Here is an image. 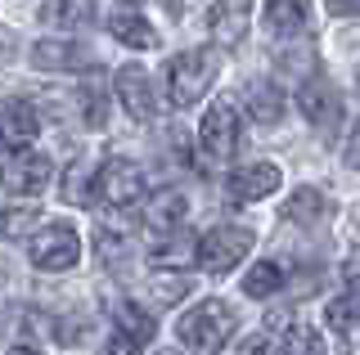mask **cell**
Returning a JSON list of instances; mask_svg holds the SVG:
<instances>
[{
	"mask_svg": "<svg viewBox=\"0 0 360 355\" xmlns=\"http://www.w3.org/2000/svg\"><path fill=\"white\" fill-rule=\"evenodd\" d=\"M27 257L37 270H50V274H63V270H72L77 261H82V239H77V229L72 225H45L32 234L27 243Z\"/></svg>",
	"mask_w": 360,
	"mask_h": 355,
	"instance_id": "5",
	"label": "cell"
},
{
	"mask_svg": "<svg viewBox=\"0 0 360 355\" xmlns=\"http://www.w3.org/2000/svg\"><path fill=\"white\" fill-rule=\"evenodd\" d=\"M248 23H252V0H217L207 9V27L221 46H239L248 36Z\"/></svg>",
	"mask_w": 360,
	"mask_h": 355,
	"instance_id": "11",
	"label": "cell"
},
{
	"mask_svg": "<svg viewBox=\"0 0 360 355\" xmlns=\"http://www.w3.org/2000/svg\"><path fill=\"white\" fill-rule=\"evenodd\" d=\"M342 274H347V283H352V293H360V248L347 257V265H342Z\"/></svg>",
	"mask_w": 360,
	"mask_h": 355,
	"instance_id": "31",
	"label": "cell"
},
{
	"mask_svg": "<svg viewBox=\"0 0 360 355\" xmlns=\"http://www.w3.org/2000/svg\"><path fill=\"white\" fill-rule=\"evenodd\" d=\"M108 32L122 41V46H131V50H153L158 46V32H153V23L140 14V9H117V14L108 18Z\"/></svg>",
	"mask_w": 360,
	"mask_h": 355,
	"instance_id": "16",
	"label": "cell"
},
{
	"mask_svg": "<svg viewBox=\"0 0 360 355\" xmlns=\"http://www.w3.org/2000/svg\"><path fill=\"white\" fill-rule=\"evenodd\" d=\"M297 104H302V113H307V121L320 135H333L338 121H342V95H338V86H329L324 76H311V81L302 86Z\"/></svg>",
	"mask_w": 360,
	"mask_h": 355,
	"instance_id": "9",
	"label": "cell"
},
{
	"mask_svg": "<svg viewBox=\"0 0 360 355\" xmlns=\"http://www.w3.org/2000/svg\"><path fill=\"white\" fill-rule=\"evenodd\" d=\"M41 212L32 203H5L0 207V239H27L37 229Z\"/></svg>",
	"mask_w": 360,
	"mask_h": 355,
	"instance_id": "20",
	"label": "cell"
},
{
	"mask_svg": "<svg viewBox=\"0 0 360 355\" xmlns=\"http://www.w3.org/2000/svg\"><path fill=\"white\" fill-rule=\"evenodd\" d=\"M324 212H329V203H324V194L320 189H311V185H302V189H292L288 194V203H284V220H297V225H315Z\"/></svg>",
	"mask_w": 360,
	"mask_h": 355,
	"instance_id": "19",
	"label": "cell"
},
{
	"mask_svg": "<svg viewBox=\"0 0 360 355\" xmlns=\"http://www.w3.org/2000/svg\"><path fill=\"white\" fill-rule=\"evenodd\" d=\"M198 149L207 153L212 162H225L234 149H239V113L234 104H212L198 121Z\"/></svg>",
	"mask_w": 360,
	"mask_h": 355,
	"instance_id": "7",
	"label": "cell"
},
{
	"mask_svg": "<svg viewBox=\"0 0 360 355\" xmlns=\"http://www.w3.org/2000/svg\"><path fill=\"white\" fill-rule=\"evenodd\" d=\"M86 180H95V175H86V166H72V171H68V180H63V198H68V203H90V198H86Z\"/></svg>",
	"mask_w": 360,
	"mask_h": 355,
	"instance_id": "27",
	"label": "cell"
},
{
	"mask_svg": "<svg viewBox=\"0 0 360 355\" xmlns=\"http://www.w3.org/2000/svg\"><path fill=\"white\" fill-rule=\"evenodd\" d=\"M144 198V171L127 158H108L95 171V203L104 207H131Z\"/></svg>",
	"mask_w": 360,
	"mask_h": 355,
	"instance_id": "6",
	"label": "cell"
},
{
	"mask_svg": "<svg viewBox=\"0 0 360 355\" xmlns=\"http://www.w3.org/2000/svg\"><path fill=\"white\" fill-rule=\"evenodd\" d=\"M185 216H189V198L180 189H162V194H153L149 203H144V225H149L153 234H162V239H172L176 229L185 225Z\"/></svg>",
	"mask_w": 360,
	"mask_h": 355,
	"instance_id": "13",
	"label": "cell"
},
{
	"mask_svg": "<svg viewBox=\"0 0 360 355\" xmlns=\"http://www.w3.org/2000/svg\"><path fill=\"white\" fill-rule=\"evenodd\" d=\"M149 261L158 265V270L185 274V265L194 261V239H167V243H158V248H149Z\"/></svg>",
	"mask_w": 360,
	"mask_h": 355,
	"instance_id": "21",
	"label": "cell"
},
{
	"mask_svg": "<svg viewBox=\"0 0 360 355\" xmlns=\"http://www.w3.org/2000/svg\"><path fill=\"white\" fill-rule=\"evenodd\" d=\"M217 72H221L217 50H185V54H176V59L167 63V95H172V104L176 108L198 104V99L212 91Z\"/></svg>",
	"mask_w": 360,
	"mask_h": 355,
	"instance_id": "2",
	"label": "cell"
},
{
	"mask_svg": "<svg viewBox=\"0 0 360 355\" xmlns=\"http://www.w3.org/2000/svg\"><path fill=\"white\" fill-rule=\"evenodd\" d=\"M95 18V0H45L41 9V23L54 32H77Z\"/></svg>",
	"mask_w": 360,
	"mask_h": 355,
	"instance_id": "17",
	"label": "cell"
},
{
	"mask_svg": "<svg viewBox=\"0 0 360 355\" xmlns=\"http://www.w3.org/2000/svg\"><path fill=\"white\" fill-rule=\"evenodd\" d=\"M248 113H252L257 126H275L284 117V95L270 81H248Z\"/></svg>",
	"mask_w": 360,
	"mask_h": 355,
	"instance_id": "18",
	"label": "cell"
},
{
	"mask_svg": "<svg viewBox=\"0 0 360 355\" xmlns=\"http://www.w3.org/2000/svg\"><path fill=\"white\" fill-rule=\"evenodd\" d=\"M275 355H320V337L307 328V324H292L288 328V337L279 342V351Z\"/></svg>",
	"mask_w": 360,
	"mask_h": 355,
	"instance_id": "26",
	"label": "cell"
},
{
	"mask_svg": "<svg viewBox=\"0 0 360 355\" xmlns=\"http://www.w3.org/2000/svg\"><path fill=\"white\" fill-rule=\"evenodd\" d=\"M262 18L275 36H302L311 23V0H266Z\"/></svg>",
	"mask_w": 360,
	"mask_h": 355,
	"instance_id": "15",
	"label": "cell"
},
{
	"mask_svg": "<svg viewBox=\"0 0 360 355\" xmlns=\"http://www.w3.org/2000/svg\"><path fill=\"white\" fill-rule=\"evenodd\" d=\"M158 355H180V351H158Z\"/></svg>",
	"mask_w": 360,
	"mask_h": 355,
	"instance_id": "35",
	"label": "cell"
},
{
	"mask_svg": "<svg viewBox=\"0 0 360 355\" xmlns=\"http://www.w3.org/2000/svg\"><path fill=\"white\" fill-rule=\"evenodd\" d=\"M324 319H329L333 333H352L360 324V293H347V297H338V302H329Z\"/></svg>",
	"mask_w": 360,
	"mask_h": 355,
	"instance_id": "24",
	"label": "cell"
},
{
	"mask_svg": "<svg viewBox=\"0 0 360 355\" xmlns=\"http://www.w3.org/2000/svg\"><path fill=\"white\" fill-rule=\"evenodd\" d=\"M9 355H41V351H37V347H14Z\"/></svg>",
	"mask_w": 360,
	"mask_h": 355,
	"instance_id": "34",
	"label": "cell"
},
{
	"mask_svg": "<svg viewBox=\"0 0 360 355\" xmlns=\"http://www.w3.org/2000/svg\"><path fill=\"white\" fill-rule=\"evenodd\" d=\"M37 130H41V117L27 99H5V104H0V140H5L9 149H27V144L37 140Z\"/></svg>",
	"mask_w": 360,
	"mask_h": 355,
	"instance_id": "12",
	"label": "cell"
},
{
	"mask_svg": "<svg viewBox=\"0 0 360 355\" xmlns=\"http://www.w3.org/2000/svg\"><path fill=\"white\" fill-rule=\"evenodd\" d=\"M248 252H252V229L243 225H217L194 243V261L207 274H230Z\"/></svg>",
	"mask_w": 360,
	"mask_h": 355,
	"instance_id": "4",
	"label": "cell"
},
{
	"mask_svg": "<svg viewBox=\"0 0 360 355\" xmlns=\"http://www.w3.org/2000/svg\"><path fill=\"white\" fill-rule=\"evenodd\" d=\"M347 166H352V171H360V121H356L352 140H347Z\"/></svg>",
	"mask_w": 360,
	"mask_h": 355,
	"instance_id": "32",
	"label": "cell"
},
{
	"mask_svg": "<svg viewBox=\"0 0 360 355\" xmlns=\"http://www.w3.org/2000/svg\"><path fill=\"white\" fill-rule=\"evenodd\" d=\"M112 91H117V104L127 108L135 121H153L158 113H162L158 91H153V76L144 72V68H135V63L117 68V76H112Z\"/></svg>",
	"mask_w": 360,
	"mask_h": 355,
	"instance_id": "8",
	"label": "cell"
},
{
	"mask_svg": "<svg viewBox=\"0 0 360 355\" xmlns=\"http://www.w3.org/2000/svg\"><path fill=\"white\" fill-rule=\"evenodd\" d=\"M32 63L45 72H86L90 54L77 46V41H37L32 46Z\"/></svg>",
	"mask_w": 360,
	"mask_h": 355,
	"instance_id": "14",
	"label": "cell"
},
{
	"mask_svg": "<svg viewBox=\"0 0 360 355\" xmlns=\"http://www.w3.org/2000/svg\"><path fill=\"white\" fill-rule=\"evenodd\" d=\"M279 283H284V279H279V265H270V261H257L252 270L243 274V293L248 297H275Z\"/></svg>",
	"mask_w": 360,
	"mask_h": 355,
	"instance_id": "23",
	"label": "cell"
},
{
	"mask_svg": "<svg viewBox=\"0 0 360 355\" xmlns=\"http://www.w3.org/2000/svg\"><path fill=\"white\" fill-rule=\"evenodd\" d=\"M86 121H104V95L99 91H86Z\"/></svg>",
	"mask_w": 360,
	"mask_h": 355,
	"instance_id": "30",
	"label": "cell"
},
{
	"mask_svg": "<svg viewBox=\"0 0 360 355\" xmlns=\"http://www.w3.org/2000/svg\"><path fill=\"white\" fill-rule=\"evenodd\" d=\"M117 324H122V337H131V342H149L153 337V319L149 315H144V310L140 306H131V302H122L117 306Z\"/></svg>",
	"mask_w": 360,
	"mask_h": 355,
	"instance_id": "25",
	"label": "cell"
},
{
	"mask_svg": "<svg viewBox=\"0 0 360 355\" xmlns=\"http://www.w3.org/2000/svg\"><path fill=\"white\" fill-rule=\"evenodd\" d=\"M189 274H172V270H162V274H153L149 279V297L158 306H176V302H185L189 297Z\"/></svg>",
	"mask_w": 360,
	"mask_h": 355,
	"instance_id": "22",
	"label": "cell"
},
{
	"mask_svg": "<svg viewBox=\"0 0 360 355\" xmlns=\"http://www.w3.org/2000/svg\"><path fill=\"white\" fill-rule=\"evenodd\" d=\"M333 18H360V0H324Z\"/></svg>",
	"mask_w": 360,
	"mask_h": 355,
	"instance_id": "29",
	"label": "cell"
},
{
	"mask_svg": "<svg viewBox=\"0 0 360 355\" xmlns=\"http://www.w3.org/2000/svg\"><path fill=\"white\" fill-rule=\"evenodd\" d=\"M234 328H239V319H234V310L225 302H198L194 310L180 315L176 337L185 342L189 351H198V355H217L225 342L234 337Z\"/></svg>",
	"mask_w": 360,
	"mask_h": 355,
	"instance_id": "1",
	"label": "cell"
},
{
	"mask_svg": "<svg viewBox=\"0 0 360 355\" xmlns=\"http://www.w3.org/2000/svg\"><path fill=\"white\" fill-rule=\"evenodd\" d=\"M104 355H140V342L122 337V333H112V337L104 342Z\"/></svg>",
	"mask_w": 360,
	"mask_h": 355,
	"instance_id": "28",
	"label": "cell"
},
{
	"mask_svg": "<svg viewBox=\"0 0 360 355\" xmlns=\"http://www.w3.org/2000/svg\"><path fill=\"white\" fill-rule=\"evenodd\" d=\"M5 59H14V32L0 27V63H5Z\"/></svg>",
	"mask_w": 360,
	"mask_h": 355,
	"instance_id": "33",
	"label": "cell"
},
{
	"mask_svg": "<svg viewBox=\"0 0 360 355\" xmlns=\"http://www.w3.org/2000/svg\"><path fill=\"white\" fill-rule=\"evenodd\" d=\"M356 81H360V68H356Z\"/></svg>",
	"mask_w": 360,
	"mask_h": 355,
	"instance_id": "36",
	"label": "cell"
},
{
	"mask_svg": "<svg viewBox=\"0 0 360 355\" xmlns=\"http://www.w3.org/2000/svg\"><path fill=\"white\" fill-rule=\"evenodd\" d=\"M54 180V166L45 153H32V149H5L0 153V189L5 194H18V198H37L50 189Z\"/></svg>",
	"mask_w": 360,
	"mask_h": 355,
	"instance_id": "3",
	"label": "cell"
},
{
	"mask_svg": "<svg viewBox=\"0 0 360 355\" xmlns=\"http://www.w3.org/2000/svg\"><path fill=\"white\" fill-rule=\"evenodd\" d=\"M279 166L275 162H252V166H239V171L225 180V189H230V198H239V203H257V198H270L279 189Z\"/></svg>",
	"mask_w": 360,
	"mask_h": 355,
	"instance_id": "10",
	"label": "cell"
}]
</instances>
